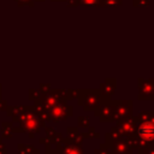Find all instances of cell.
Segmentation results:
<instances>
[{"label":"cell","mask_w":154,"mask_h":154,"mask_svg":"<svg viewBox=\"0 0 154 154\" xmlns=\"http://www.w3.org/2000/svg\"><path fill=\"white\" fill-rule=\"evenodd\" d=\"M77 126L79 128H88L90 126V120L88 117H83V116H79L77 118Z\"/></svg>","instance_id":"obj_17"},{"label":"cell","mask_w":154,"mask_h":154,"mask_svg":"<svg viewBox=\"0 0 154 154\" xmlns=\"http://www.w3.org/2000/svg\"><path fill=\"white\" fill-rule=\"evenodd\" d=\"M132 100H113V114L112 120L118 122L129 116H132Z\"/></svg>","instance_id":"obj_3"},{"label":"cell","mask_w":154,"mask_h":154,"mask_svg":"<svg viewBox=\"0 0 154 154\" xmlns=\"http://www.w3.org/2000/svg\"><path fill=\"white\" fill-rule=\"evenodd\" d=\"M94 154H113V152H112V148H111L109 144H107V143H101V144L99 146V148H96V149L94 150Z\"/></svg>","instance_id":"obj_15"},{"label":"cell","mask_w":154,"mask_h":154,"mask_svg":"<svg viewBox=\"0 0 154 154\" xmlns=\"http://www.w3.org/2000/svg\"><path fill=\"white\" fill-rule=\"evenodd\" d=\"M66 135H67V140L71 141V142H75V143H78V144H82L83 143V137L81 135V132H78L77 128H67L66 129Z\"/></svg>","instance_id":"obj_11"},{"label":"cell","mask_w":154,"mask_h":154,"mask_svg":"<svg viewBox=\"0 0 154 154\" xmlns=\"http://www.w3.org/2000/svg\"><path fill=\"white\" fill-rule=\"evenodd\" d=\"M150 5V0H132L134 7H147Z\"/></svg>","instance_id":"obj_19"},{"label":"cell","mask_w":154,"mask_h":154,"mask_svg":"<svg viewBox=\"0 0 154 154\" xmlns=\"http://www.w3.org/2000/svg\"><path fill=\"white\" fill-rule=\"evenodd\" d=\"M111 148H112L113 154H132L134 153V149L128 144L125 137L114 140L111 143Z\"/></svg>","instance_id":"obj_10"},{"label":"cell","mask_w":154,"mask_h":154,"mask_svg":"<svg viewBox=\"0 0 154 154\" xmlns=\"http://www.w3.org/2000/svg\"><path fill=\"white\" fill-rule=\"evenodd\" d=\"M140 122H152L154 123V111H140L137 114Z\"/></svg>","instance_id":"obj_13"},{"label":"cell","mask_w":154,"mask_h":154,"mask_svg":"<svg viewBox=\"0 0 154 154\" xmlns=\"http://www.w3.org/2000/svg\"><path fill=\"white\" fill-rule=\"evenodd\" d=\"M100 95L105 97H112L117 90V79L116 78H106L99 85Z\"/></svg>","instance_id":"obj_9"},{"label":"cell","mask_w":154,"mask_h":154,"mask_svg":"<svg viewBox=\"0 0 154 154\" xmlns=\"http://www.w3.org/2000/svg\"><path fill=\"white\" fill-rule=\"evenodd\" d=\"M118 138H124V137L122 136V134L119 132V130L116 126H112L111 130L105 135V143H107V144L111 146V143L114 140H118Z\"/></svg>","instance_id":"obj_12"},{"label":"cell","mask_w":154,"mask_h":154,"mask_svg":"<svg viewBox=\"0 0 154 154\" xmlns=\"http://www.w3.org/2000/svg\"><path fill=\"white\" fill-rule=\"evenodd\" d=\"M82 137L83 138H99L100 137V134L93 128V126H88V130L85 132H81Z\"/></svg>","instance_id":"obj_14"},{"label":"cell","mask_w":154,"mask_h":154,"mask_svg":"<svg viewBox=\"0 0 154 154\" xmlns=\"http://www.w3.org/2000/svg\"><path fill=\"white\" fill-rule=\"evenodd\" d=\"M137 87H138V94L137 100L140 101H154V78H138L137 79Z\"/></svg>","instance_id":"obj_6"},{"label":"cell","mask_w":154,"mask_h":154,"mask_svg":"<svg viewBox=\"0 0 154 154\" xmlns=\"http://www.w3.org/2000/svg\"><path fill=\"white\" fill-rule=\"evenodd\" d=\"M77 102L79 106H82L83 111L90 112L94 111L95 107L99 105L101 95L99 88H88V89H78L77 93Z\"/></svg>","instance_id":"obj_1"},{"label":"cell","mask_w":154,"mask_h":154,"mask_svg":"<svg viewBox=\"0 0 154 154\" xmlns=\"http://www.w3.org/2000/svg\"><path fill=\"white\" fill-rule=\"evenodd\" d=\"M79 6H101V0H78Z\"/></svg>","instance_id":"obj_18"},{"label":"cell","mask_w":154,"mask_h":154,"mask_svg":"<svg viewBox=\"0 0 154 154\" xmlns=\"http://www.w3.org/2000/svg\"><path fill=\"white\" fill-rule=\"evenodd\" d=\"M138 122L137 116H129L124 119L116 122V128L119 130L123 137H131L135 135V128Z\"/></svg>","instance_id":"obj_7"},{"label":"cell","mask_w":154,"mask_h":154,"mask_svg":"<svg viewBox=\"0 0 154 154\" xmlns=\"http://www.w3.org/2000/svg\"><path fill=\"white\" fill-rule=\"evenodd\" d=\"M135 137L154 144V123L152 122H137L135 128Z\"/></svg>","instance_id":"obj_5"},{"label":"cell","mask_w":154,"mask_h":154,"mask_svg":"<svg viewBox=\"0 0 154 154\" xmlns=\"http://www.w3.org/2000/svg\"><path fill=\"white\" fill-rule=\"evenodd\" d=\"M73 113V108L72 106L67 105L65 101H60L58 103H55L53 107H51L47 111V114L49 116L48 118L53 122H59V120H64L67 117H71Z\"/></svg>","instance_id":"obj_4"},{"label":"cell","mask_w":154,"mask_h":154,"mask_svg":"<svg viewBox=\"0 0 154 154\" xmlns=\"http://www.w3.org/2000/svg\"><path fill=\"white\" fill-rule=\"evenodd\" d=\"M138 154H154V146L153 147H147V148H138L136 149Z\"/></svg>","instance_id":"obj_20"},{"label":"cell","mask_w":154,"mask_h":154,"mask_svg":"<svg viewBox=\"0 0 154 154\" xmlns=\"http://www.w3.org/2000/svg\"><path fill=\"white\" fill-rule=\"evenodd\" d=\"M58 144V150L60 154H84L82 144L71 142L67 138H63L61 142Z\"/></svg>","instance_id":"obj_8"},{"label":"cell","mask_w":154,"mask_h":154,"mask_svg":"<svg viewBox=\"0 0 154 154\" xmlns=\"http://www.w3.org/2000/svg\"><path fill=\"white\" fill-rule=\"evenodd\" d=\"M123 5V0H101L102 7H119Z\"/></svg>","instance_id":"obj_16"},{"label":"cell","mask_w":154,"mask_h":154,"mask_svg":"<svg viewBox=\"0 0 154 154\" xmlns=\"http://www.w3.org/2000/svg\"><path fill=\"white\" fill-rule=\"evenodd\" d=\"M95 117L99 118L101 123H111L112 120V114H113V100L112 97H105L101 96L99 105L94 109Z\"/></svg>","instance_id":"obj_2"},{"label":"cell","mask_w":154,"mask_h":154,"mask_svg":"<svg viewBox=\"0 0 154 154\" xmlns=\"http://www.w3.org/2000/svg\"><path fill=\"white\" fill-rule=\"evenodd\" d=\"M41 89L43 91H48L49 90V85H41Z\"/></svg>","instance_id":"obj_22"},{"label":"cell","mask_w":154,"mask_h":154,"mask_svg":"<svg viewBox=\"0 0 154 154\" xmlns=\"http://www.w3.org/2000/svg\"><path fill=\"white\" fill-rule=\"evenodd\" d=\"M67 6H79L78 0H67Z\"/></svg>","instance_id":"obj_21"}]
</instances>
